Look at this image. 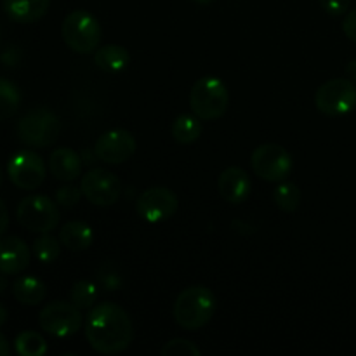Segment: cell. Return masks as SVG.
Wrapping results in <instances>:
<instances>
[{
  "label": "cell",
  "instance_id": "cell-25",
  "mask_svg": "<svg viewBox=\"0 0 356 356\" xmlns=\"http://www.w3.org/2000/svg\"><path fill=\"white\" fill-rule=\"evenodd\" d=\"M33 254L40 263H54L61 254V242L49 233H40L33 242Z\"/></svg>",
  "mask_w": 356,
  "mask_h": 356
},
{
  "label": "cell",
  "instance_id": "cell-13",
  "mask_svg": "<svg viewBox=\"0 0 356 356\" xmlns=\"http://www.w3.org/2000/svg\"><path fill=\"white\" fill-rule=\"evenodd\" d=\"M136 138L124 129H113L97 138L94 145V153L97 159L110 165H118L131 159L136 153Z\"/></svg>",
  "mask_w": 356,
  "mask_h": 356
},
{
  "label": "cell",
  "instance_id": "cell-6",
  "mask_svg": "<svg viewBox=\"0 0 356 356\" xmlns=\"http://www.w3.org/2000/svg\"><path fill=\"white\" fill-rule=\"evenodd\" d=\"M16 219L28 232L51 233L59 222L58 204L45 195H30L17 205Z\"/></svg>",
  "mask_w": 356,
  "mask_h": 356
},
{
  "label": "cell",
  "instance_id": "cell-12",
  "mask_svg": "<svg viewBox=\"0 0 356 356\" xmlns=\"http://www.w3.org/2000/svg\"><path fill=\"white\" fill-rule=\"evenodd\" d=\"M7 176L19 190H35L45 179V163L38 153L23 149L9 160Z\"/></svg>",
  "mask_w": 356,
  "mask_h": 356
},
{
  "label": "cell",
  "instance_id": "cell-28",
  "mask_svg": "<svg viewBox=\"0 0 356 356\" xmlns=\"http://www.w3.org/2000/svg\"><path fill=\"white\" fill-rule=\"evenodd\" d=\"M82 197L83 193L80 188L73 186V184H66V186H61L56 191V204L65 209H72L79 204Z\"/></svg>",
  "mask_w": 356,
  "mask_h": 356
},
{
  "label": "cell",
  "instance_id": "cell-37",
  "mask_svg": "<svg viewBox=\"0 0 356 356\" xmlns=\"http://www.w3.org/2000/svg\"><path fill=\"white\" fill-rule=\"evenodd\" d=\"M193 2L200 3V6H209V3H212V2H214V0H193Z\"/></svg>",
  "mask_w": 356,
  "mask_h": 356
},
{
  "label": "cell",
  "instance_id": "cell-35",
  "mask_svg": "<svg viewBox=\"0 0 356 356\" xmlns=\"http://www.w3.org/2000/svg\"><path fill=\"white\" fill-rule=\"evenodd\" d=\"M6 322H7V309L6 306L0 305V327L6 325Z\"/></svg>",
  "mask_w": 356,
  "mask_h": 356
},
{
  "label": "cell",
  "instance_id": "cell-38",
  "mask_svg": "<svg viewBox=\"0 0 356 356\" xmlns=\"http://www.w3.org/2000/svg\"><path fill=\"white\" fill-rule=\"evenodd\" d=\"M2 183H3V170L2 167H0V186H2Z\"/></svg>",
  "mask_w": 356,
  "mask_h": 356
},
{
  "label": "cell",
  "instance_id": "cell-21",
  "mask_svg": "<svg viewBox=\"0 0 356 356\" xmlns=\"http://www.w3.org/2000/svg\"><path fill=\"white\" fill-rule=\"evenodd\" d=\"M202 134V122L197 115H179L172 124V138L179 145H191Z\"/></svg>",
  "mask_w": 356,
  "mask_h": 356
},
{
  "label": "cell",
  "instance_id": "cell-16",
  "mask_svg": "<svg viewBox=\"0 0 356 356\" xmlns=\"http://www.w3.org/2000/svg\"><path fill=\"white\" fill-rule=\"evenodd\" d=\"M49 170L56 179L73 183L82 174V159L72 148H58L49 156Z\"/></svg>",
  "mask_w": 356,
  "mask_h": 356
},
{
  "label": "cell",
  "instance_id": "cell-18",
  "mask_svg": "<svg viewBox=\"0 0 356 356\" xmlns=\"http://www.w3.org/2000/svg\"><path fill=\"white\" fill-rule=\"evenodd\" d=\"M129 63H131V56H129L127 49L117 44L97 47L96 54H94V65L104 73L122 72L127 68Z\"/></svg>",
  "mask_w": 356,
  "mask_h": 356
},
{
  "label": "cell",
  "instance_id": "cell-15",
  "mask_svg": "<svg viewBox=\"0 0 356 356\" xmlns=\"http://www.w3.org/2000/svg\"><path fill=\"white\" fill-rule=\"evenodd\" d=\"M30 264V249L19 236L0 238V273L17 275Z\"/></svg>",
  "mask_w": 356,
  "mask_h": 356
},
{
  "label": "cell",
  "instance_id": "cell-10",
  "mask_svg": "<svg viewBox=\"0 0 356 356\" xmlns=\"http://www.w3.org/2000/svg\"><path fill=\"white\" fill-rule=\"evenodd\" d=\"M83 197L97 207H110L117 204L122 195V183L113 172L106 169H90L82 176L80 183Z\"/></svg>",
  "mask_w": 356,
  "mask_h": 356
},
{
  "label": "cell",
  "instance_id": "cell-4",
  "mask_svg": "<svg viewBox=\"0 0 356 356\" xmlns=\"http://www.w3.org/2000/svg\"><path fill=\"white\" fill-rule=\"evenodd\" d=\"M61 132V122L52 110L37 106L28 111L17 124V138L33 148H45L54 145Z\"/></svg>",
  "mask_w": 356,
  "mask_h": 356
},
{
  "label": "cell",
  "instance_id": "cell-33",
  "mask_svg": "<svg viewBox=\"0 0 356 356\" xmlns=\"http://www.w3.org/2000/svg\"><path fill=\"white\" fill-rule=\"evenodd\" d=\"M346 76L351 80V82H356V59L350 61L346 65Z\"/></svg>",
  "mask_w": 356,
  "mask_h": 356
},
{
  "label": "cell",
  "instance_id": "cell-19",
  "mask_svg": "<svg viewBox=\"0 0 356 356\" xmlns=\"http://www.w3.org/2000/svg\"><path fill=\"white\" fill-rule=\"evenodd\" d=\"M59 242L65 245L66 249L75 250H87L94 242V233L90 226H87L82 221H70L59 232Z\"/></svg>",
  "mask_w": 356,
  "mask_h": 356
},
{
  "label": "cell",
  "instance_id": "cell-1",
  "mask_svg": "<svg viewBox=\"0 0 356 356\" xmlns=\"http://www.w3.org/2000/svg\"><path fill=\"white\" fill-rule=\"evenodd\" d=\"M83 334L94 351L118 355L131 346L134 325L124 308L113 302H101L87 315Z\"/></svg>",
  "mask_w": 356,
  "mask_h": 356
},
{
  "label": "cell",
  "instance_id": "cell-23",
  "mask_svg": "<svg viewBox=\"0 0 356 356\" xmlns=\"http://www.w3.org/2000/svg\"><path fill=\"white\" fill-rule=\"evenodd\" d=\"M14 348H16V353L21 356H44L47 353L45 339L33 330L21 332L14 341Z\"/></svg>",
  "mask_w": 356,
  "mask_h": 356
},
{
  "label": "cell",
  "instance_id": "cell-31",
  "mask_svg": "<svg viewBox=\"0 0 356 356\" xmlns=\"http://www.w3.org/2000/svg\"><path fill=\"white\" fill-rule=\"evenodd\" d=\"M343 31L351 42H356V9L350 10L344 17V23H343Z\"/></svg>",
  "mask_w": 356,
  "mask_h": 356
},
{
  "label": "cell",
  "instance_id": "cell-8",
  "mask_svg": "<svg viewBox=\"0 0 356 356\" xmlns=\"http://www.w3.org/2000/svg\"><path fill=\"white\" fill-rule=\"evenodd\" d=\"M82 309L76 308L73 302L68 301H54L44 306V309L38 315V323L44 332L49 336L72 337L82 329Z\"/></svg>",
  "mask_w": 356,
  "mask_h": 356
},
{
  "label": "cell",
  "instance_id": "cell-29",
  "mask_svg": "<svg viewBox=\"0 0 356 356\" xmlns=\"http://www.w3.org/2000/svg\"><path fill=\"white\" fill-rule=\"evenodd\" d=\"M97 277H99V284L103 285L106 291H117V289H120L122 275L118 273V271H115L110 263H106L103 268H101Z\"/></svg>",
  "mask_w": 356,
  "mask_h": 356
},
{
  "label": "cell",
  "instance_id": "cell-22",
  "mask_svg": "<svg viewBox=\"0 0 356 356\" xmlns=\"http://www.w3.org/2000/svg\"><path fill=\"white\" fill-rule=\"evenodd\" d=\"M21 104V92L10 80L0 79V122L13 117Z\"/></svg>",
  "mask_w": 356,
  "mask_h": 356
},
{
  "label": "cell",
  "instance_id": "cell-7",
  "mask_svg": "<svg viewBox=\"0 0 356 356\" xmlns=\"http://www.w3.org/2000/svg\"><path fill=\"white\" fill-rule=\"evenodd\" d=\"M315 106L327 117H343L356 108V86L350 79H332L318 87Z\"/></svg>",
  "mask_w": 356,
  "mask_h": 356
},
{
  "label": "cell",
  "instance_id": "cell-24",
  "mask_svg": "<svg viewBox=\"0 0 356 356\" xmlns=\"http://www.w3.org/2000/svg\"><path fill=\"white\" fill-rule=\"evenodd\" d=\"M273 200L284 212H294L301 204V190L294 183H282L275 190Z\"/></svg>",
  "mask_w": 356,
  "mask_h": 356
},
{
  "label": "cell",
  "instance_id": "cell-20",
  "mask_svg": "<svg viewBox=\"0 0 356 356\" xmlns=\"http://www.w3.org/2000/svg\"><path fill=\"white\" fill-rule=\"evenodd\" d=\"M13 294L17 302L26 306H37L45 299L47 289L42 280L35 277H21L19 280L14 282Z\"/></svg>",
  "mask_w": 356,
  "mask_h": 356
},
{
  "label": "cell",
  "instance_id": "cell-32",
  "mask_svg": "<svg viewBox=\"0 0 356 356\" xmlns=\"http://www.w3.org/2000/svg\"><path fill=\"white\" fill-rule=\"evenodd\" d=\"M7 228H9V212H7L3 200L0 198V236L7 232Z\"/></svg>",
  "mask_w": 356,
  "mask_h": 356
},
{
  "label": "cell",
  "instance_id": "cell-27",
  "mask_svg": "<svg viewBox=\"0 0 356 356\" xmlns=\"http://www.w3.org/2000/svg\"><path fill=\"white\" fill-rule=\"evenodd\" d=\"M163 356H200L202 351L186 339H172L160 351Z\"/></svg>",
  "mask_w": 356,
  "mask_h": 356
},
{
  "label": "cell",
  "instance_id": "cell-26",
  "mask_svg": "<svg viewBox=\"0 0 356 356\" xmlns=\"http://www.w3.org/2000/svg\"><path fill=\"white\" fill-rule=\"evenodd\" d=\"M96 298L97 287L89 280H79L76 284H73L72 291H70V302H73L79 309L92 308Z\"/></svg>",
  "mask_w": 356,
  "mask_h": 356
},
{
  "label": "cell",
  "instance_id": "cell-5",
  "mask_svg": "<svg viewBox=\"0 0 356 356\" xmlns=\"http://www.w3.org/2000/svg\"><path fill=\"white\" fill-rule=\"evenodd\" d=\"M65 44L79 54L96 52L101 44L99 21L87 10H73L65 17L61 26Z\"/></svg>",
  "mask_w": 356,
  "mask_h": 356
},
{
  "label": "cell",
  "instance_id": "cell-30",
  "mask_svg": "<svg viewBox=\"0 0 356 356\" xmlns=\"http://www.w3.org/2000/svg\"><path fill=\"white\" fill-rule=\"evenodd\" d=\"M351 0H320V6L329 16H343L350 9Z\"/></svg>",
  "mask_w": 356,
  "mask_h": 356
},
{
  "label": "cell",
  "instance_id": "cell-3",
  "mask_svg": "<svg viewBox=\"0 0 356 356\" xmlns=\"http://www.w3.org/2000/svg\"><path fill=\"white\" fill-rule=\"evenodd\" d=\"M229 92L218 76H202L190 92V108L200 120H216L226 113Z\"/></svg>",
  "mask_w": 356,
  "mask_h": 356
},
{
  "label": "cell",
  "instance_id": "cell-14",
  "mask_svg": "<svg viewBox=\"0 0 356 356\" xmlns=\"http://www.w3.org/2000/svg\"><path fill=\"white\" fill-rule=\"evenodd\" d=\"M250 188H252V183H250L249 174L240 167H228L222 170L218 179L219 195L228 204H243L249 198Z\"/></svg>",
  "mask_w": 356,
  "mask_h": 356
},
{
  "label": "cell",
  "instance_id": "cell-9",
  "mask_svg": "<svg viewBox=\"0 0 356 356\" xmlns=\"http://www.w3.org/2000/svg\"><path fill=\"white\" fill-rule=\"evenodd\" d=\"M252 170L257 177L270 183H280L287 179L292 170V156L284 146L275 145V143H266L254 149Z\"/></svg>",
  "mask_w": 356,
  "mask_h": 356
},
{
  "label": "cell",
  "instance_id": "cell-36",
  "mask_svg": "<svg viewBox=\"0 0 356 356\" xmlns=\"http://www.w3.org/2000/svg\"><path fill=\"white\" fill-rule=\"evenodd\" d=\"M7 287H9V284H7V278L6 275H0V294H3V292L7 291Z\"/></svg>",
  "mask_w": 356,
  "mask_h": 356
},
{
  "label": "cell",
  "instance_id": "cell-17",
  "mask_svg": "<svg viewBox=\"0 0 356 356\" xmlns=\"http://www.w3.org/2000/svg\"><path fill=\"white\" fill-rule=\"evenodd\" d=\"M51 7V0H3V13L14 23L30 24L42 19Z\"/></svg>",
  "mask_w": 356,
  "mask_h": 356
},
{
  "label": "cell",
  "instance_id": "cell-2",
  "mask_svg": "<svg viewBox=\"0 0 356 356\" xmlns=\"http://www.w3.org/2000/svg\"><path fill=\"white\" fill-rule=\"evenodd\" d=\"M218 302L211 289L204 285L186 287L174 302L172 315L177 325L186 330H198L214 316Z\"/></svg>",
  "mask_w": 356,
  "mask_h": 356
},
{
  "label": "cell",
  "instance_id": "cell-11",
  "mask_svg": "<svg viewBox=\"0 0 356 356\" xmlns=\"http://www.w3.org/2000/svg\"><path fill=\"white\" fill-rule=\"evenodd\" d=\"M177 207H179V200L176 193L163 186L148 188L139 195L136 202L138 214L152 225H159L172 218L177 212Z\"/></svg>",
  "mask_w": 356,
  "mask_h": 356
},
{
  "label": "cell",
  "instance_id": "cell-34",
  "mask_svg": "<svg viewBox=\"0 0 356 356\" xmlns=\"http://www.w3.org/2000/svg\"><path fill=\"white\" fill-rule=\"evenodd\" d=\"M9 355H10L9 343H7V339L3 334H0V356H9Z\"/></svg>",
  "mask_w": 356,
  "mask_h": 356
}]
</instances>
